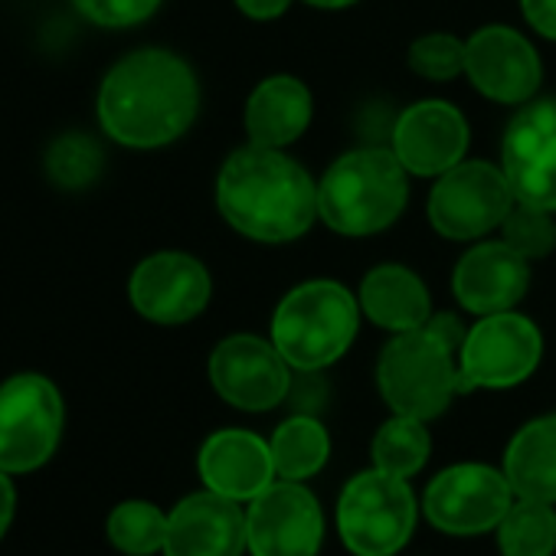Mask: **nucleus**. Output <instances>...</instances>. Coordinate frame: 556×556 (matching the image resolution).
<instances>
[{
    "label": "nucleus",
    "mask_w": 556,
    "mask_h": 556,
    "mask_svg": "<svg viewBox=\"0 0 556 556\" xmlns=\"http://www.w3.org/2000/svg\"><path fill=\"white\" fill-rule=\"evenodd\" d=\"M200 86L193 70L167 50H138L115 63L99 89V122L128 148L177 141L197 118Z\"/></svg>",
    "instance_id": "obj_1"
},
{
    "label": "nucleus",
    "mask_w": 556,
    "mask_h": 556,
    "mask_svg": "<svg viewBox=\"0 0 556 556\" xmlns=\"http://www.w3.org/2000/svg\"><path fill=\"white\" fill-rule=\"evenodd\" d=\"M223 219L255 242H292L318 219L312 174L278 148L249 144L226 157L216 177Z\"/></svg>",
    "instance_id": "obj_2"
},
{
    "label": "nucleus",
    "mask_w": 556,
    "mask_h": 556,
    "mask_svg": "<svg viewBox=\"0 0 556 556\" xmlns=\"http://www.w3.org/2000/svg\"><path fill=\"white\" fill-rule=\"evenodd\" d=\"M387 148H361L338 157L318 184V216L341 236H370L400 219L409 180Z\"/></svg>",
    "instance_id": "obj_3"
},
{
    "label": "nucleus",
    "mask_w": 556,
    "mask_h": 556,
    "mask_svg": "<svg viewBox=\"0 0 556 556\" xmlns=\"http://www.w3.org/2000/svg\"><path fill=\"white\" fill-rule=\"evenodd\" d=\"M361 302L331 278L292 289L271 315V344L292 370L318 374L341 361L357 338Z\"/></svg>",
    "instance_id": "obj_4"
},
{
    "label": "nucleus",
    "mask_w": 556,
    "mask_h": 556,
    "mask_svg": "<svg viewBox=\"0 0 556 556\" xmlns=\"http://www.w3.org/2000/svg\"><path fill=\"white\" fill-rule=\"evenodd\" d=\"M455 354L458 351H452L426 325L396 334L377 364V383L387 406L422 422L442 416L455 393H462Z\"/></svg>",
    "instance_id": "obj_5"
},
{
    "label": "nucleus",
    "mask_w": 556,
    "mask_h": 556,
    "mask_svg": "<svg viewBox=\"0 0 556 556\" xmlns=\"http://www.w3.org/2000/svg\"><path fill=\"white\" fill-rule=\"evenodd\" d=\"M419 520L406 478L380 468L354 475L338 497V533L354 556H396Z\"/></svg>",
    "instance_id": "obj_6"
},
{
    "label": "nucleus",
    "mask_w": 556,
    "mask_h": 556,
    "mask_svg": "<svg viewBox=\"0 0 556 556\" xmlns=\"http://www.w3.org/2000/svg\"><path fill=\"white\" fill-rule=\"evenodd\" d=\"M63 396L43 374H17L0 383V471L43 468L63 439Z\"/></svg>",
    "instance_id": "obj_7"
},
{
    "label": "nucleus",
    "mask_w": 556,
    "mask_h": 556,
    "mask_svg": "<svg viewBox=\"0 0 556 556\" xmlns=\"http://www.w3.org/2000/svg\"><path fill=\"white\" fill-rule=\"evenodd\" d=\"M543 357V338L536 325L517 312L484 315L468 328L458 351L462 393L468 390H507L523 383Z\"/></svg>",
    "instance_id": "obj_8"
},
{
    "label": "nucleus",
    "mask_w": 556,
    "mask_h": 556,
    "mask_svg": "<svg viewBox=\"0 0 556 556\" xmlns=\"http://www.w3.org/2000/svg\"><path fill=\"white\" fill-rule=\"evenodd\" d=\"M514 488L504 468H491L481 462H462L439 471L426 494L422 514L426 520L452 536H478L497 530L504 514L514 504Z\"/></svg>",
    "instance_id": "obj_9"
},
{
    "label": "nucleus",
    "mask_w": 556,
    "mask_h": 556,
    "mask_svg": "<svg viewBox=\"0 0 556 556\" xmlns=\"http://www.w3.org/2000/svg\"><path fill=\"white\" fill-rule=\"evenodd\" d=\"M514 190L501 167L488 161H462L445 170L429 193V219L445 239H481L514 210Z\"/></svg>",
    "instance_id": "obj_10"
},
{
    "label": "nucleus",
    "mask_w": 556,
    "mask_h": 556,
    "mask_svg": "<svg viewBox=\"0 0 556 556\" xmlns=\"http://www.w3.org/2000/svg\"><path fill=\"white\" fill-rule=\"evenodd\" d=\"M245 540L252 556H318L325 510L302 481H271L245 507Z\"/></svg>",
    "instance_id": "obj_11"
},
{
    "label": "nucleus",
    "mask_w": 556,
    "mask_h": 556,
    "mask_svg": "<svg viewBox=\"0 0 556 556\" xmlns=\"http://www.w3.org/2000/svg\"><path fill=\"white\" fill-rule=\"evenodd\" d=\"M289 361L271 341L255 334H232L210 354L213 390L242 413H265L292 393Z\"/></svg>",
    "instance_id": "obj_12"
},
{
    "label": "nucleus",
    "mask_w": 556,
    "mask_h": 556,
    "mask_svg": "<svg viewBox=\"0 0 556 556\" xmlns=\"http://www.w3.org/2000/svg\"><path fill=\"white\" fill-rule=\"evenodd\" d=\"M501 170L517 203L556 210V99L520 109L501 141Z\"/></svg>",
    "instance_id": "obj_13"
},
{
    "label": "nucleus",
    "mask_w": 556,
    "mask_h": 556,
    "mask_svg": "<svg viewBox=\"0 0 556 556\" xmlns=\"http://www.w3.org/2000/svg\"><path fill=\"white\" fill-rule=\"evenodd\" d=\"M210 271L187 252L148 255L128 282L131 305L154 325H187L210 305Z\"/></svg>",
    "instance_id": "obj_14"
},
{
    "label": "nucleus",
    "mask_w": 556,
    "mask_h": 556,
    "mask_svg": "<svg viewBox=\"0 0 556 556\" xmlns=\"http://www.w3.org/2000/svg\"><path fill=\"white\" fill-rule=\"evenodd\" d=\"M465 76L491 102L520 105L540 86V56L510 27H481L465 40Z\"/></svg>",
    "instance_id": "obj_15"
},
{
    "label": "nucleus",
    "mask_w": 556,
    "mask_h": 556,
    "mask_svg": "<svg viewBox=\"0 0 556 556\" xmlns=\"http://www.w3.org/2000/svg\"><path fill=\"white\" fill-rule=\"evenodd\" d=\"M468 151V122L465 115L439 99L409 105L393 128V154L409 174L442 177L465 161Z\"/></svg>",
    "instance_id": "obj_16"
},
{
    "label": "nucleus",
    "mask_w": 556,
    "mask_h": 556,
    "mask_svg": "<svg viewBox=\"0 0 556 556\" xmlns=\"http://www.w3.org/2000/svg\"><path fill=\"white\" fill-rule=\"evenodd\" d=\"M245 549V510L239 501L206 488L167 510L164 556H242Z\"/></svg>",
    "instance_id": "obj_17"
},
{
    "label": "nucleus",
    "mask_w": 556,
    "mask_h": 556,
    "mask_svg": "<svg viewBox=\"0 0 556 556\" xmlns=\"http://www.w3.org/2000/svg\"><path fill=\"white\" fill-rule=\"evenodd\" d=\"M197 471H200L203 488H210L229 501H239V504H249L278 478L271 445L249 429L213 432L200 445Z\"/></svg>",
    "instance_id": "obj_18"
},
{
    "label": "nucleus",
    "mask_w": 556,
    "mask_h": 556,
    "mask_svg": "<svg viewBox=\"0 0 556 556\" xmlns=\"http://www.w3.org/2000/svg\"><path fill=\"white\" fill-rule=\"evenodd\" d=\"M530 286V268L520 252L501 242H478L462 255L452 275L455 299L471 315L510 312Z\"/></svg>",
    "instance_id": "obj_19"
},
{
    "label": "nucleus",
    "mask_w": 556,
    "mask_h": 556,
    "mask_svg": "<svg viewBox=\"0 0 556 556\" xmlns=\"http://www.w3.org/2000/svg\"><path fill=\"white\" fill-rule=\"evenodd\" d=\"M312 122V92L295 76H271L245 102V131L252 144L278 148L299 141Z\"/></svg>",
    "instance_id": "obj_20"
},
{
    "label": "nucleus",
    "mask_w": 556,
    "mask_h": 556,
    "mask_svg": "<svg viewBox=\"0 0 556 556\" xmlns=\"http://www.w3.org/2000/svg\"><path fill=\"white\" fill-rule=\"evenodd\" d=\"M361 312L393 331H416L432 318V302L422 278L406 265H377L361 282Z\"/></svg>",
    "instance_id": "obj_21"
},
{
    "label": "nucleus",
    "mask_w": 556,
    "mask_h": 556,
    "mask_svg": "<svg viewBox=\"0 0 556 556\" xmlns=\"http://www.w3.org/2000/svg\"><path fill=\"white\" fill-rule=\"evenodd\" d=\"M501 468L517 497L556 504V413L520 426Z\"/></svg>",
    "instance_id": "obj_22"
},
{
    "label": "nucleus",
    "mask_w": 556,
    "mask_h": 556,
    "mask_svg": "<svg viewBox=\"0 0 556 556\" xmlns=\"http://www.w3.org/2000/svg\"><path fill=\"white\" fill-rule=\"evenodd\" d=\"M275 471L286 481L315 478L331 458V435L315 416H289L268 439Z\"/></svg>",
    "instance_id": "obj_23"
},
{
    "label": "nucleus",
    "mask_w": 556,
    "mask_h": 556,
    "mask_svg": "<svg viewBox=\"0 0 556 556\" xmlns=\"http://www.w3.org/2000/svg\"><path fill=\"white\" fill-rule=\"evenodd\" d=\"M501 556H553L556 553V504L514 497L497 523Z\"/></svg>",
    "instance_id": "obj_24"
},
{
    "label": "nucleus",
    "mask_w": 556,
    "mask_h": 556,
    "mask_svg": "<svg viewBox=\"0 0 556 556\" xmlns=\"http://www.w3.org/2000/svg\"><path fill=\"white\" fill-rule=\"evenodd\" d=\"M429 452H432V439H429L426 422L413 416H400V413H393V419H387L377 429L374 445H370L374 468L406 478V481L426 468Z\"/></svg>",
    "instance_id": "obj_25"
},
{
    "label": "nucleus",
    "mask_w": 556,
    "mask_h": 556,
    "mask_svg": "<svg viewBox=\"0 0 556 556\" xmlns=\"http://www.w3.org/2000/svg\"><path fill=\"white\" fill-rule=\"evenodd\" d=\"M109 543L125 556H154L164 553L167 540V510L151 501H122L112 507L105 523Z\"/></svg>",
    "instance_id": "obj_26"
},
{
    "label": "nucleus",
    "mask_w": 556,
    "mask_h": 556,
    "mask_svg": "<svg viewBox=\"0 0 556 556\" xmlns=\"http://www.w3.org/2000/svg\"><path fill=\"white\" fill-rule=\"evenodd\" d=\"M47 167H50V177L66 187V190H83L89 187L99 170H102V151L92 138L86 135H63L50 154H47Z\"/></svg>",
    "instance_id": "obj_27"
},
{
    "label": "nucleus",
    "mask_w": 556,
    "mask_h": 556,
    "mask_svg": "<svg viewBox=\"0 0 556 556\" xmlns=\"http://www.w3.org/2000/svg\"><path fill=\"white\" fill-rule=\"evenodd\" d=\"M501 232H504V242L523 258H543L556 249V223L549 210H540L530 203H514V210L501 223Z\"/></svg>",
    "instance_id": "obj_28"
},
{
    "label": "nucleus",
    "mask_w": 556,
    "mask_h": 556,
    "mask_svg": "<svg viewBox=\"0 0 556 556\" xmlns=\"http://www.w3.org/2000/svg\"><path fill=\"white\" fill-rule=\"evenodd\" d=\"M409 66L416 76L448 83L465 73V43L452 34H429L409 47Z\"/></svg>",
    "instance_id": "obj_29"
},
{
    "label": "nucleus",
    "mask_w": 556,
    "mask_h": 556,
    "mask_svg": "<svg viewBox=\"0 0 556 556\" xmlns=\"http://www.w3.org/2000/svg\"><path fill=\"white\" fill-rule=\"evenodd\" d=\"M73 4L99 27H135L161 8V0H73Z\"/></svg>",
    "instance_id": "obj_30"
},
{
    "label": "nucleus",
    "mask_w": 556,
    "mask_h": 556,
    "mask_svg": "<svg viewBox=\"0 0 556 556\" xmlns=\"http://www.w3.org/2000/svg\"><path fill=\"white\" fill-rule=\"evenodd\" d=\"M520 11L540 37L556 40V0H520Z\"/></svg>",
    "instance_id": "obj_31"
},
{
    "label": "nucleus",
    "mask_w": 556,
    "mask_h": 556,
    "mask_svg": "<svg viewBox=\"0 0 556 556\" xmlns=\"http://www.w3.org/2000/svg\"><path fill=\"white\" fill-rule=\"evenodd\" d=\"M11 478L14 475L0 471V540L8 536V530H11V523L17 517V488H14Z\"/></svg>",
    "instance_id": "obj_32"
},
{
    "label": "nucleus",
    "mask_w": 556,
    "mask_h": 556,
    "mask_svg": "<svg viewBox=\"0 0 556 556\" xmlns=\"http://www.w3.org/2000/svg\"><path fill=\"white\" fill-rule=\"evenodd\" d=\"M292 0H236V8L252 21H271L289 11Z\"/></svg>",
    "instance_id": "obj_33"
},
{
    "label": "nucleus",
    "mask_w": 556,
    "mask_h": 556,
    "mask_svg": "<svg viewBox=\"0 0 556 556\" xmlns=\"http://www.w3.org/2000/svg\"><path fill=\"white\" fill-rule=\"evenodd\" d=\"M305 4H312V8H325V11H338V8H351V4H357V0H305Z\"/></svg>",
    "instance_id": "obj_34"
}]
</instances>
